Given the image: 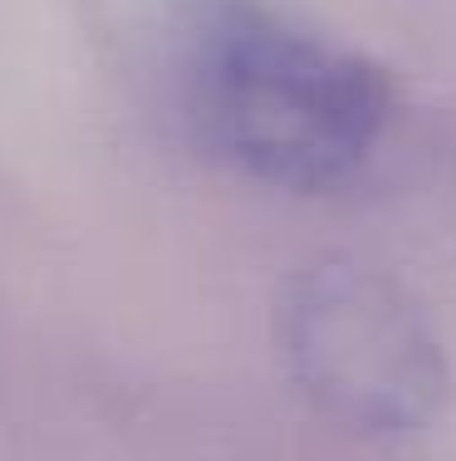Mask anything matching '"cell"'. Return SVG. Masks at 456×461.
<instances>
[{
    "label": "cell",
    "mask_w": 456,
    "mask_h": 461,
    "mask_svg": "<svg viewBox=\"0 0 456 461\" xmlns=\"http://www.w3.org/2000/svg\"><path fill=\"white\" fill-rule=\"evenodd\" d=\"M182 104L197 138L246 177L324 192L349 182L378 148L393 89L363 54L255 0H216L187 35Z\"/></svg>",
    "instance_id": "obj_1"
},
{
    "label": "cell",
    "mask_w": 456,
    "mask_h": 461,
    "mask_svg": "<svg viewBox=\"0 0 456 461\" xmlns=\"http://www.w3.org/2000/svg\"><path fill=\"white\" fill-rule=\"evenodd\" d=\"M280 348L304 398L363 437L427 432L447 408L442 339L403 285L363 260H319L290 280Z\"/></svg>",
    "instance_id": "obj_2"
}]
</instances>
